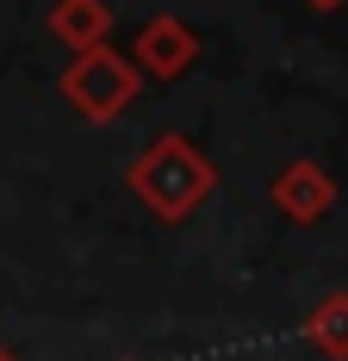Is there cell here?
<instances>
[{
  "instance_id": "cell-1",
  "label": "cell",
  "mask_w": 348,
  "mask_h": 361,
  "mask_svg": "<svg viewBox=\"0 0 348 361\" xmlns=\"http://www.w3.org/2000/svg\"><path fill=\"white\" fill-rule=\"evenodd\" d=\"M125 187H131V200H137L156 224H187V218L218 193V162H211L187 131H162L149 149L131 156Z\"/></svg>"
},
{
  "instance_id": "cell-2",
  "label": "cell",
  "mask_w": 348,
  "mask_h": 361,
  "mask_svg": "<svg viewBox=\"0 0 348 361\" xmlns=\"http://www.w3.org/2000/svg\"><path fill=\"white\" fill-rule=\"evenodd\" d=\"M143 87V69L118 50V44H94V50H75L69 69L56 75V94L69 100L87 125H112V118H125L131 100H137Z\"/></svg>"
},
{
  "instance_id": "cell-3",
  "label": "cell",
  "mask_w": 348,
  "mask_h": 361,
  "mask_svg": "<svg viewBox=\"0 0 348 361\" xmlns=\"http://www.w3.org/2000/svg\"><path fill=\"white\" fill-rule=\"evenodd\" d=\"M199 32L180 19V13H156V19H143L137 37H131V63L143 69V81H180V75L199 63Z\"/></svg>"
},
{
  "instance_id": "cell-4",
  "label": "cell",
  "mask_w": 348,
  "mask_h": 361,
  "mask_svg": "<svg viewBox=\"0 0 348 361\" xmlns=\"http://www.w3.org/2000/svg\"><path fill=\"white\" fill-rule=\"evenodd\" d=\"M268 200H274V212L286 224H299V231H311L323 218L336 212V175L311 162V156H299V162H286L274 180H268Z\"/></svg>"
},
{
  "instance_id": "cell-5",
  "label": "cell",
  "mask_w": 348,
  "mask_h": 361,
  "mask_svg": "<svg viewBox=\"0 0 348 361\" xmlns=\"http://www.w3.org/2000/svg\"><path fill=\"white\" fill-rule=\"evenodd\" d=\"M44 32L69 50H94V44H112V6L106 0H56Z\"/></svg>"
},
{
  "instance_id": "cell-6",
  "label": "cell",
  "mask_w": 348,
  "mask_h": 361,
  "mask_svg": "<svg viewBox=\"0 0 348 361\" xmlns=\"http://www.w3.org/2000/svg\"><path fill=\"white\" fill-rule=\"evenodd\" d=\"M305 343L323 361H348V287L323 293L311 312H305Z\"/></svg>"
},
{
  "instance_id": "cell-7",
  "label": "cell",
  "mask_w": 348,
  "mask_h": 361,
  "mask_svg": "<svg viewBox=\"0 0 348 361\" xmlns=\"http://www.w3.org/2000/svg\"><path fill=\"white\" fill-rule=\"evenodd\" d=\"M311 13H336V6H348V0H305Z\"/></svg>"
},
{
  "instance_id": "cell-8",
  "label": "cell",
  "mask_w": 348,
  "mask_h": 361,
  "mask_svg": "<svg viewBox=\"0 0 348 361\" xmlns=\"http://www.w3.org/2000/svg\"><path fill=\"white\" fill-rule=\"evenodd\" d=\"M0 361H13V349H6V343H0Z\"/></svg>"
}]
</instances>
